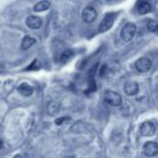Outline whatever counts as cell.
Masks as SVG:
<instances>
[{
    "label": "cell",
    "instance_id": "7c38bea8",
    "mask_svg": "<svg viewBox=\"0 0 158 158\" xmlns=\"http://www.w3.org/2000/svg\"><path fill=\"white\" fill-rule=\"evenodd\" d=\"M49 8H50V2H49L48 0H42V1H39V2H37L34 6V10H35L36 12L46 11Z\"/></svg>",
    "mask_w": 158,
    "mask_h": 158
},
{
    "label": "cell",
    "instance_id": "d6986e66",
    "mask_svg": "<svg viewBox=\"0 0 158 158\" xmlns=\"http://www.w3.org/2000/svg\"><path fill=\"white\" fill-rule=\"evenodd\" d=\"M67 119L68 118H57L56 120H55V123H56V125H62V123L65 120H67Z\"/></svg>",
    "mask_w": 158,
    "mask_h": 158
},
{
    "label": "cell",
    "instance_id": "5bb4252c",
    "mask_svg": "<svg viewBox=\"0 0 158 158\" xmlns=\"http://www.w3.org/2000/svg\"><path fill=\"white\" fill-rule=\"evenodd\" d=\"M35 42H36V40L34 39L33 37H31V36H25V37L23 38L21 46H22V49H24V50H27V49L31 48V47L33 46Z\"/></svg>",
    "mask_w": 158,
    "mask_h": 158
},
{
    "label": "cell",
    "instance_id": "ffe728a7",
    "mask_svg": "<svg viewBox=\"0 0 158 158\" xmlns=\"http://www.w3.org/2000/svg\"><path fill=\"white\" fill-rule=\"evenodd\" d=\"M1 147H2V142L0 141V148H1Z\"/></svg>",
    "mask_w": 158,
    "mask_h": 158
},
{
    "label": "cell",
    "instance_id": "30bf717a",
    "mask_svg": "<svg viewBox=\"0 0 158 158\" xmlns=\"http://www.w3.org/2000/svg\"><path fill=\"white\" fill-rule=\"evenodd\" d=\"M125 92L128 95H135L139 92V85L135 81H128L125 85Z\"/></svg>",
    "mask_w": 158,
    "mask_h": 158
},
{
    "label": "cell",
    "instance_id": "ac0fdd59",
    "mask_svg": "<svg viewBox=\"0 0 158 158\" xmlns=\"http://www.w3.org/2000/svg\"><path fill=\"white\" fill-rule=\"evenodd\" d=\"M106 74H107V65H103L101 67V70H100V76L104 77Z\"/></svg>",
    "mask_w": 158,
    "mask_h": 158
},
{
    "label": "cell",
    "instance_id": "7a4b0ae2",
    "mask_svg": "<svg viewBox=\"0 0 158 158\" xmlns=\"http://www.w3.org/2000/svg\"><path fill=\"white\" fill-rule=\"evenodd\" d=\"M104 100H105L106 103L112 106H120L121 103H123L120 94H118L115 91H106L104 93Z\"/></svg>",
    "mask_w": 158,
    "mask_h": 158
},
{
    "label": "cell",
    "instance_id": "8fae6325",
    "mask_svg": "<svg viewBox=\"0 0 158 158\" xmlns=\"http://www.w3.org/2000/svg\"><path fill=\"white\" fill-rule=\"evenodd\" d=\"M18 91L23 97H31V95L33 94V88H31L28 84H26V82L21 84L20 86L18 87Z\"/></svg>",
    "mask_w": 158,
    "mask_h": 158
},
{
    "label": "cell",
    "instance_id": "ba28073f",
    "mask_svg": "<svg viewBox=\"0 0 158 158\" xmlns=\"http://www.w3.org/2000/svg\"><path fill=\"white\" fill-rule=\"evenodd\" d=\"M26 25L31 29H38L41 27L42 25V21L39 16H34V15H31L27 18L26 20Z\"/></svg>",
    "mask_w": 158,
    "mask_h": 158
},
{
    "label": "cell",
    "instance_id": "8992f818",
    "mask_svg": "<svg viewBox=\"0 0 158 158\" xmlns=\"http://www.w3.org/2000/svg\"><path fill=\"white\" fill-rule=\"evenodd\" d=\"M140 132H141V134L144 136H152L155 134L156 127L153 123L146 121V123H142V126H141V128H140Z\"/></svg>",
    "mask_w": 158,
    "mask_h": 158
},
{
    "label": "cell",
    "instance_id": "52a82bcc",
    "mask_svg": "<svg viewBox=\"0 0 158 158\" xmlns=\"http://www.w3.org/2000/svg\"><path fill=\"white\" fill-rule=\"evenodd\" d=\"M143 152L146 156L148 157H153V156L157 155L158 153V145L155 142H146L143 146Z\"/></svg>",
    "mask_w": 158,
    "mask_h": 158
},
{
    "label": "cell",
    "instance_id": "e0dca14e",
    "mask_svg": "<svg viewBox=\"0 0 158 158\" xmlns=\"http://www.w3.org/2000/svg\"><path fill=\"white\" fill-rule=\"evenodd\" d=\"M147 28L149 29L151 31H158V23L156 22V21H148V23H147Z\"/></svg>",
    "mask_w": 158,
    "mask_h": 158
},
{
    "label": "cell",
    "instance_id": "5b68a950",
    "mask_svg": "<svg viewBox=\"0 0 158 158\" xmlns=\"http://www.w3.org/2000/svg\"><path fill=\"white\" fill-rule=\"evenodd\" d=\"M152 62L147 57H141L135 62V68L141 73H146L151 69Z\"/></svg>",
    "mask_w": 158,
    "mask_h": 158
},
{
    "label": "cell",
    "instance_id": "4fadbf2b",
    "mask_svg": "<svg viewBox=\"0 0 158 158\" xmlns=\"http://www.w3.org/2000/svg\"><path fill=\"white\" fill-rule=\"evenodd\" d=\"M60 110V104L56 103L54 101H51L48 103V106H47V112H48L49 115H55Z\"/></svg>",
    "mask_w": 158,
    "mask_h": 158
},
{
    "label": "cell",
    "instance_id": "9c48e42d",
    "mask_svg": "<svg viewBox=\"0 0 158 158\" xmlns=\"http://www.w3.org/2000/svg\"><path fill=\"white\" fill-rule=\"evenodd\" d=\"M136 9H138L140 14H146L151 12L152 7L147 0H139L138 3H136Z\"/></svg>",
    "mask_w": 158,
    "mask_h": 158
},
{
    "label": "cell",
    "instance_id": "6da1fadb",
    "mask_svg": "<svg viewBox=\"0 0 158 158\" xmlns=\"http://www.w3.org/2000/svg\"><path fill=\"white\" fill-rule=\"evenodd\" d=\"M135 31H136V26L133 24V23H127L125 26L123 27L121 29V33H120V37L123 41L128 42L134 37L135 35Z\"/></svg>",
    "mask_w": 158,
    "mask_h": 158
},
{
    "label": "cell",
    "instance_id": "3957f363",
    "mask_svg": "<svg viewBox=\"0 0 158 158\" xmlns=\"http://www.w3.org/2000/svg\"><path fill=\"white\" fill-rule=\"evenodd\" d=\"M115 18H116V14L115 13H107L105 15V18L103 19L101 23L99 25V31L100 33H104V31H107L110 27L114 24Z\"/></svg>",
    "mask_w": 158,
    "mask_h": 158
},
{
    "label": "cell",
    "instance_id": "277c9868",
    "mask_svg": "<svg viewBox=\"0 0 158 158\" xmlns=\"http://www.w3.org/2000/svg\"><path fill=\"white\" fill-rule=\"evenodd\" d=\"M97 15H98V13H97V11H95L94 8L87 7V8H85L84 11H82L81 18H82V20H84V22L91 23L97 19Z\"/></svg>",
    "mask_w": 158,
    "mask_h": 158
},
{
    "label": "cell",
    "instance_id": "2e32d148",
    "mask_svg": "<svg viewBox=\"0 0 158 158\" xmlns=\"http://www.w3.org/2000/svg\"><path fill=\"white\" fill-rule=\"evenodd\" d=\"M40 67H41L40 62L38 61V60H34V61L31 62V65L27 67V69L28 70H38V69H40Z\"/></svg>",
    "mask_w": 158,
    "mask_h": 158
},
{
    "label": "cell",
    "instance_id": "9a60e30c",
    "mask_svg": "<svg viewBox=\"0 0 158 158\" xmlns=\"http://www.w3.org/2000/svg\"><path fill=\"white\" fill-rule=\"evenodd\" d=\"M73 55H74V52H73L72 50H65L63 53L61 54V61L63 62V63H65V62L69 61L70 59L73 57Z\"/></svg>",
    "mask_w": 158,
    "mask_h": 158
}]
</instances>
